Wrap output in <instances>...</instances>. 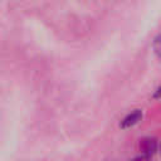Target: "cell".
I'll list each match as a JSON object with an SVG mask.
<instances>
[{
    "instance_id": "cell-1",
    "label": "cell",
    "mask_w": 161,
    "mask_h": 161,
    "mask_svg": "<svg viewBox=\"0 0 161 161\" xmlns=\"http://www.w3.org/2000/svg\"><path fill=\"white\" fill-rule=\"evenodd\" d=\"M142 117V112L140 109H136L131 113H128L121 122V127L122 128H128V127H132L133 125H136Z\"/></svg>"
},
{
    "instance_id": "cell-2",
    "label": "cell",
    "mask_w": 161,
    "mask_h": 161,
    "mask_svg": "<svg viewBox=\"0 0 161 161\" xmlns=\"http://www.w3.org/2000/svg\"><path fill=\"white\" fill-rule=\"evenodd\" d=\"M140 147H141V150L143 151V153L146 156H151L157 150V142H156L155 138H150V137L148 138H143L141 141V143H140Z\"/></svg>"
},
{
    "instance_id": "cell-3",
    "label": "cell",
    "mask_w": 161,
    "mask_h": 161,
    "mask_svg": "<svg viewBox=\"0 0 161 161\" xmlns=\"http://www.w3.org/2000/svg\"><path fill=\"white\" fill-rule=\"evenodd\" d=\"M131 161H150V156H146V155L138 156V157H136V158H133V160H131Z\"/></svg>"
}]
</instances>
